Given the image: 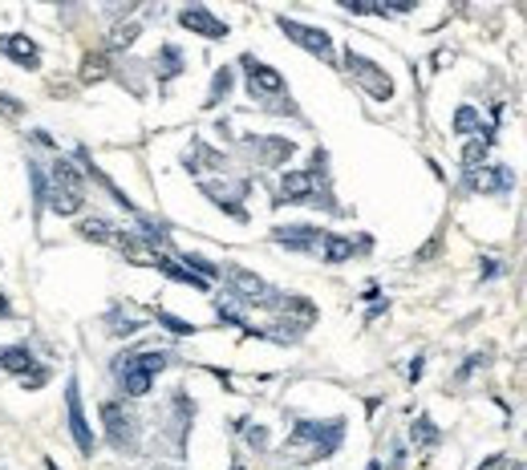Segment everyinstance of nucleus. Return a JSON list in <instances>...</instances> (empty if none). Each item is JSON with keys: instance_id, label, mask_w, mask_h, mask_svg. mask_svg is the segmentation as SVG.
<instances>
[{"instance_id": "f257e3e1", "label": "nucleus", "mask_w": 527, "mask_h": 470, "mask_svg": "<svg viewBox=\"0 0 527 470\" xmlns=\"http://www.w3.org/2000/svg\"><path fill=\"white\" fill-rule=\"evenodd\" d=\"M171 365V353L154 349V353H122L114 357V377L122 385L126 397H146L154 385V373H163Z\"/></svg>"}, {"instance_id": "f03ea898", "label": "nucleus", "mask_w": 527, "mask_h": 470, "mask_svg": "<svg viewBox=\"0 0 527 470\" xmlns=\"http://www.w3.org/2000/svg\"><path fill=\"white\" fill-rule=\"evenodd\" d=\"M345 438V421L328 418V421H296V430L288 434L284 450H308V458H328Z\"/></svg>"}, {"instance_id": "7ed1b4c3", "label": "nucleus", "mask_w": 527, "mask_h": 470, "mask_svg": "<svg viewBox=\"0 0 527 470\" xmlns=\"http://www.w3.org/2000/svg\"><path fill=\"white\" fill-rule=\"evenodd\" d=\"M325 154H316L313 171H288L280 179V199L276 203H325L328 207V186H325V171H321Z\"/></svg>"}, {"instance_id": "20e7f679", "label": "nucleus", "mask_w": 527, "mask_h": 470, "mask_svg": "<svg viewBox=\"0 0 527 470\" xmlns=\"http://www.w3.org/2000/svg\"><path fill=\"white\" fill-rule=\"evenodd\" d=\"M101 421H106V438H110L114 450H134L139 446V426H134V418H130V409L122 401H106Z\"/></svg>"}, {"instance_id": "39448f33", "label": "nucleus", "mask_w": 527, "mask_h": 470, "mask_svg": "<svg viewBox=\"0 0 527 470\" xmlns=\"http://www.w3.org/2000/svg\"><path fill=\"white\" fill-rule=\"evenodd\" d=\"M345 65H349V74L357 77V81H361L377 101L393 98V81H389V74L377 61H369V57H361V53H353V49H345Z\"/></svg>"}, {"instance_id": "423d86ee", "label": "nucleus", "mask_w": 527, "mask_h": 470, "mask_svg": "<svg viewBox=\"0 0 527 470\" xmlns=\"http://www.w3.org/2000/svg\"><path fill=\"white\" fill-rule=\"evenodd\" d=\"M65 409H69V434H74V442L81 454H94V430H89L86 421V409H81V385H77V377H69V385H65Z\"/></svg>"}, {"instance_id": "0eeeda50", "label": "nucleus", "mask_w": 527, "mask_h": 470, "mask_svg": "<svg viewBox=\"0 0 527 470\" xmlns=\"http://www.w3.org/2000/svg\"><path fill=\"white\" fill-rule=\"evenodd\" d=\"M227 284H231V292H236L244 304H264V309H272L276 296H280V292H272L256 272H244V268H227Z\"/></svg>"}, {"instance_id": "6e6552de", "label": "nucleus", "mask_w": 527, "mask_h": 470, "mask_svg": "<svg viewBox=\"0 0 527 470\" xmlns=\"http://www.w3.org/2000/svg\"><path fill=\"white\" fill-rule=\"evenodd\" d=\"M284 33H288L301 49H308L313 57H321V61H333V41H328L325 29H313V25H301V21H288V16H280L276 21Z\"/></svg>"}, {"instance_id": "1a4fd4ad", "label": "nucleus", "mask_w": 527, "mask_h": 470, "mask_svg": "<svg viewBox=\"0 0 527 470\" xmlns=\"http://www.w3.org/2000/svg\"><path fill=\"white\" fill-rule=\"evenodd\" d=\"M515 174L511 166H475V171H466V186L471 191H478V195H503V191H511Z\"/></svg>"}, {"instance_id": "9d476101", "label": "nucleus", "mask_w": 527, "mask_h": 470, "mask_svg": "<svg viewBox=\"0 0 527 470\" xmlns=\"http://www.w3.org/2000/svg\"><path fill=\"white\" fill-rule=\"evenodd\" d=\"M244 69H248L251 98H280V94H284V77H280L272 65H260L256 57H244Z\"/></svg>"}, {"instance_id": "9b49d317", "label": "nucleus", "mask_w": 527, "mask_h": 470, "mask_svg": "<svg viewBox=\"0 0 527 470\" xmlns=\"http://www.w3.org/2000/svg\"><path fill=\"white\" fill-rule=\"evenodd\" d=\"M179 25L191 29V33H199V37H207V41H224L227 37V25H224V21H219V16H211L207 9H199V4H195V9H183V13H179Z\"/></svg>"}, {"instance_id": "f8f14e48", "label": "nucleus", "mask_w": 527, "mask_h": 470, "mask_svg": "<svg viewBox=\"0 0 527 470\" xmlns=\"http://www.w3.org/2000/svg\"><path fill=\"white\" fill-rule=\"evenodd\" d=\"M0 53L13 57L16 65H25V69H37L41 65V49L33 45V37H25V33H4V37H0Z\"/></svg>"}, {"instance_id": "ddd939ff", "label": "nucleus", "mask_w": 527, "mask_h": 470, "mask_svg": "<svg viewBox=\"0 0 527 470\" xmlns=\"http://www.w3.org/2000/svg\"><path fill=\"white\" fill-rule=\"evenodd\" d=\"M272 239L284 244V248H292V251H316L325 244V231H321V227H276Z\"/></svg>"}, {"instance_id": "4468645a", "label": "nucleus", "mask_w": 527, "mask_h": 470, "mask_svg": "<svg viewBox=\"0 0 527 470\" xmlns=\"http://www.w3.org/2000/svg\"><path fill=\"white\" fill-rule=\"evenodd\" d=\"M0 369L16 373V377L25 381V377H33V373L41 369V361L33 357V349L29 345H9V349H0Z\"/></svg>"}, {"instance_id": "2eb2a0df", "label": "nucleus", "mask_w": 527, "mask_h": 470, "mask_svg": "<svg viewBox=\"0 0 527 470\" xmlns=\"http://www.w3.org/2000/svg\"><path fill=\"white\" fill-rule=\"evenodd\" d=\"M53 174V186H61V191H74V195H86V179H81V171H77L69 159H57L49 166Z\"/></svg>"}, {"instance_id": "dca6fc26", "label": "nucleus", "mask_w": 527, "mask_h": 470, "mask_svg": "<svg viewBox=\"0 0 527 470\" xmlns=\"http://www.w3.org/2000/svg\"><path fill=\"white\" fill-rule=\"evenodd\" d=\"M227 159L219 154V150L211 146H203V142H195V154H187V171L191 174H199V171H224Z\"/></svg>"}, {"instance_id": "f3484780", "label": "nucleus", "mask_w": 527, "mask_h": 470, "mask_svg": "<svg viewBox=\"0 0 527 470\" xmlns=\"http://www.w3.org/2000/svg\"><path fill=\"white\" fill-rule=\"evenodd\" d=\"M77 231L86 235V239H94V244H118V235H122L114 223H106V219H81Z\"/></svg>"}, {"instance_id": "a211bd4d", "label": "nucleus", "mask_w": 527, "mask_h": 470, "mask_svg": "<svg viewBox=\"0 0 527 470\" xmlns=\"http://www.w3.org/2000/svg\"><path fill=\"white\" fill-rule=\"evenodd\" d=\"M86 203V195H74V191H61V186H49V207L57 215H77Z\"/></svg>"}, {"instance_id": "6ab92c4d", "label": "nucleus", "mask_w": 527, "mask_h": 470, "mask_svg": "<svg viewBox=\"0 0 527 470\" xmlns=\"http://www.w3.org/2000/svg\"><path fill=\"white\" fill-rule=\"evenodd\" d=\"M325 264H345L353 256V239H345V235H325Z\"/></svg>"}, {"instance_id": "aec40b11", "label": "nucleus", "mask_w": 527, "mask_h": 470, "mask_svg": "<svg viewBox=\"0 0 527 470\" xmlns=\"http://www.w3.org/2000/svg\"><path fill=\"white\" fill-rule=\"evenodd\" d=\"M175 74H183V53H179L175 45H163V49H159V77L171 81Z\"/></svg>"}, {"instance_id": "412c9836", "label": "nucleus", "mask_w": 527, "mask_h": 470, "mask_svg": "<svg viewBox=\"0 0 527 470\" xmlns=\"http://www.w3.org/2000/svg\"><path fill=\"white\" fill-rule=\"evenodd\" d=\"M454 134H483V122H478L475 106H458L454 110Z\"/></svg>"}, {"instance_id": "4be33fe9", "label": "nucleus", "mask_w": 527, "mask_h": 470, "mask_svg": "<svg viewBox=\"0 0 527 470\" xmlns=\"http://www.w3.org/2000/svg\"><path fill=\"white\" fill-rule=\"evenodd\" d=\"M139 329H142V321H139V316H126L122 304L110 312V333L114 336H130V333H139Z\"/></svg>"}, {"instance_id": "5701e85b", "label": "nucleus", "mask_w": 527, "mask_h": 470, "mask_svg": "<svg viewBox=\"0 0 527 470\" xmlns=\"http://www.w3.org/2000/svg\"><path fill=\"white\" fill-rule=\"evenodd\" d=\"M260 146H264V159L268 162H284V159H292V150H296L288 138H268V142H260Z\"/></svg>"}, {"instance_id": "b1692460", "label": "nucleus", "mask_w": 527, "mask_h": 470, "mask_svg": "<svg viewBox=\"0 0 527 470\" xmlns=\"http://www.w3.org/2000/svg\"><path fill=\"white\" fill-rule=\"evenodd\" d=\"M410 438H414L418 446H434V442H438V430H434V421H430L426 414H422V418H418L414 426H410Z\"/></svg>"}, {"instance_id": "393cba45", "label": "nucleus", "mask_w": 527, "mask_h": 470, "mask_svg": "<svg viewBox=\"0 0 527 470\" xmlns=\"http://www.w3.org/2000/svg\"><path fill=\"white\" fill-rule=\"evenodd\" d=\"M29 179H33V203H37V211L45 207V203H49V183H45V171H41L37 162H29Z\"/></svg>"}, {"instance_id": "a878e982", "label": "nucleus", "mask_w": 527, "mask_h": 470, "mask_svg": "<svg viewBox=\"0 0 527 470\" xmlns=\"http://www.w3.org/2000/svg\"><path fill=\"white\" fill-rule=\"evenodd\" d=\"M227 89H231V69H219L211 81V94H207V106H219L227 98Z\"/></svg>"}, {"instance_id": "bb28decb", "label": "nucleus", "mask_w": 527, "mask_h": 470, "mask_svg": "<svg viewBox=\"0 0 527 470\" xmlns=\"http://www.w3.org/2000/svg\"><path fill=\"white\" fill-rule=\"evenodd\" d=\"M134 37H139V25L130 21V25H118L110 33V45H114V49H130V45H134Z\"/></svg>"}, {"instance_id": "cd10ccee", "label": "nucleus", "mask_w": 527, "mask_h": 470, "mask_svg": "<svg viewBox=\"0 0 527 470\" xmlns=\"http://www.w3.org/2000/svg\"><path fill=\"white\" fill-rule=\"evenodd\" d=\"M183 264H191L199 280H215V276H219V268H215L211 260H203V256H183Z\"/></svg>"}, {"instance_id": "c85d7f7f", "label": "nucleus", "mask_w": 527, "mask_h": 470, "mask_svg": "<svg viewBox=\"0 0 527 470\" xmlns=\"http://www.w3.org/2000/svg\"><path fill=\"white\" fill-rule=\"evenodd\" d=\"M487 159V142L478 138V142H466V150H463V162H466V171H475L478 162Z\"/></svg>"}, {"instance_id": "c756f323", "label": "nucleus", "mask_w": 527, "mask_h": 470, "mask_svg": "<svg viewBox=\"0 0 527 470\" xmlns=\"http://www.w3.org/2000/svg\"><path fill=\"white\" fill-rule=\"evenodd\" d=\"M236 430H239V434H248V442L256 446V450H264V446H268V430H264V426H251V421H239Z\"/></svg>"}, {"instance_id": "7c9ffc66", "label": "nucleus", "mask_w": 527, "mask_h": 470, "mask_svg": "<svg viewBox=\"0 0 527 470\" xmlns=\"http://www.w3.org/2000/svg\"><path fill=\"white\" fill-rule=\"evenodd\" d=\"M106 77V61L101 57H86V65H81V81H101Z\"/></svg>"}, {"instance_id": "2f4dec72", "label": "nucleus", "mask_w": 527, "mask_h": 470, "mask_svg": "<svg viewBox=\"0 0 527 470\" xmlns=\"http://www.w3.org/2000/svg\"><path fill=\"white\" fill-rule=\"evenodd\" d=\"M159 321H163L171 333H179V336H191V333H195V324H191V321H179V316H171V312H159Z\"/></svg>"}, {"instance_id": "473e14b6", "label": "nucleus", "mask_w": 527, "mask_h": 470, "mask_svg": "<svg viewBox=\"0 0 527 470\" xmlns=\"http://www.w3.org/2000/svg\"><path fill=\"white\" fill-rule=\"evenodd\" d=\"M0 110H4V114H13V118H21V114H25V106H21V101H13L9 94H0Z\"/></svg>"}, {"instance_id": "72a5a7b5", "label": "nucleus", "mask_w": 527, "mask_h": 470, "mask_svg": "<svg viewBox=\"0 0 527 470\" xmlns=\"http://www.w3.org/2000/svg\"><path fill=\"white\" fill-rule=\"evenodd\" d=\"M478 470H511V462H507L503 454H495V458H487V462H483Z\"/></svg>"}, {"instance_id": "f704fd0d", "label": "nucleus", "mask_w": 527, "mask_h": 470, "mask_svg": "<svg viewBox=\"0 0 527 470\" xmlns=\"http://www.w3.org/2000/svg\"><path fill=\"white\" fill-rule=\"evenodd\" d=\"M478 365H483V357H466V365L458 369V377H471V373H475Z\"/></svg>"}, {"instance_id": "c9c22d12", "label": "nucleus", "mask_w": 527, "mask_h": 470, "mask_svg": "<svg viewBox=\"0 0 527 470\" xmlns=\"http://www.w3.org/2000/svg\"><path fill=\"white\" fill-rule=\"evenodd\" d=\"M33 138H37L41 146H53V134H49V130H33Z\"/></svg>"}, {"instance_id": "e433bc0d", "label": "nucleus", "mask_w": 527, "mask_h": 470, "mask_svg": "<svg viewBox=\"0 0 527 470\" xmlns=\"http://www.w3.org/2000/svg\"><path fill=\"white\" fill-rule=\"evenodd\" d=\"M9 312H13V304H9V296H4V292H0V316H9Z\"/></svg>"}, {"instance_id": "4c0bfd02", "label": "nucleus", "mask_w": 527, "mask_h": 470, "mask_svg": "<svg viewBox=\"0 0 527 470\" xmlns=\"http://www.w3.org/2000/svg\"><path fill=\"white\" fill-rule=\"evenodd\" d=\"M231 470H244V462H231Z\"/></svg>"}]
</instances>
